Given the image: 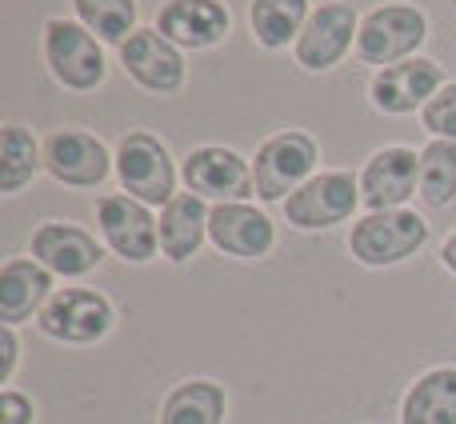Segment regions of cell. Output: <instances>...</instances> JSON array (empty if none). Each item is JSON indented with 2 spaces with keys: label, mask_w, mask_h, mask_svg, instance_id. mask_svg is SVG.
Listing matches in <instances>:
<instances>
[{
  "label": "cell",
  "mask_w": 456,
  "mask_h": 424,
  "mask_svg": "<svg viewBox=\"0 0 456 424\" xmlns=\"http://www.w3.org/2000/svg\"><path fill=\"white\" fill-rule=\"evenodd\" d=\"M184 184L189 192H197L200 200H216V205H228V200H248L252 192V165L232 149H221V144H205V149H192L184 157Z\"/></svg>",
  "instance_id": "10"
},
{
  "label": "cell",
  "mask_w": 456,
  "mask_h": 424,
  "mask_svg": "<svg viewBox=\"0 0 456 424\" xmlns=\"http://www.w3.org/2000/svg\"><path fill=\"white\" fill-rule=\"evenodd\" d=\"M45 61L53 69V77L72 93H93L109 72L96 37L85 24L64 20V16H53L45 24Z\"/></svg>",
  "instance_id": "4"
},
{
  "label": "cell",
  "mask_w": 456,
  "mask_h": 424,
  "mask_svg": "<svg viewBox=\"0 0 456 424\" xmlns=\"http://www.w3.org/2000/svg\"><path fill=\"white\" fill-rule=\"evenodd\" d=\"M208 216L213 208H205V200L197 192H176L165 208H160V252L173 265H184L189 257H197L200 244L208 236Z\"/></svg>",
  "instance_id": "19"
},
{
  "label": "cell",
  "mask_w": 456,
  "mask_h": 424,
  "mask_svg": "<svg viewBox=\"0 0 456 424\" xmlns=\"http://www.w3.org/2000/svg\"><path fill=\"white\" fill-rule=\"evenodd\" d=\"M157 32L181 48H213L228 37V8L221 0H168L157 16Z\"/></svg>",
  "instance_id": "17"
},
{
  "label": "cell",
  "mask_w": 456,
  "mask_h": 424,
  "mask_svg": "<svg viewBox=\"0 0 456 424\" xmlns=\"http://www.w3.org/2000/svg\"><path fill=\"white\" fill-rule=\"evenodd\" d=\"M45 165L37 149V136L24 125H4V141H0V192L4 197H16L24 184L37 176V168Z\"/></svg>",
  "instance_id": "23"
},
{
  "label": "cell",
  "mask_w": 456,
  "mask_h": 424,
  "mask_svg": "<svg viewBox=\"0 0 456 424\" xmlns=\"http://www.w3.org/2000/svg\"><path fill=\"white\" fill-rule=\"evenodd\" d=\"M72 4H77L80 24L101 40L125 45L136 32V0H72Z\"/></svg>",
  "instance_id": "25"
},
{
  "label": "cell",
  "mask_w": 456,
  "mask_h": 424,
  "mask_svg": "<svg viewBox=\"0 0 456 424\" xmlns=\"http://www.w3.org/2000/svg\"><path fill=\"white\" fill-rule=\"evenodd\" d=\"M12 369H16V332L12 324H0V385L12 380Z\"/></svg>",
  "instance_id": "28"
},
{
  "label": "cell",
  "mask_w": 456,
  "mask_h": 424,
  "mask_svg": "<svg viewBox=\"0 0 456 424\" xmlns=\"http://www.w3.org/2000/svg\"><path fill=\"white\" fill-rule=\"evenodd\" d=\"M112 313L109 297H101L96 289H61L53 292V300L45 305V313L37 316L40 332L64 345H96L101 337H109Z\"/></svg>",
  "instance_id": "6"
},
{
  "label": "cell",
  "mask_w": 456,
  "mask_h": 424,
  "mask_svg": "<svg viewBox=\"0 0 456 424\" xmlns=\"http://www.w3.org/2000/svg\"><path fill=\"white\" fill-rule=\"evenodd\" d=\"M316 141L308 133H276L256 149L252 160V189L260 200H289L305 181H313L316 168Z\"/></svg>",
  "instance_id": "2"
},
{
  "label": "cell",
  "mask_w": 456,
  "mask_h": 424,
  "mask_svg": "<svg viewBox=\"0 0 456 424\" xmlns=\"http://www.w3.org/2000/svg\"><path fill=\"white\" fill-rule=\"evenodd\" d=\"M356 32H361V20H356L353 4L329 0V4H321L308 16L305 32H300V40H297V64L308 72L332 69V64H340V56L353 48Z\"/></svg>",
  "instance_id": "13"
},
{
  "label": "cell",
  "mask_w": 456,
  "mask_h": 424,
  "mask_svg": "<svg viewBox=\"0 0 456 424\" xmlns=\"http://www.w3.org/2000/svg\"><path fill=\"white\" fill-rule=\"evenodd\" d=\"M228 401L216 380H184L160 404V424H224Z\"/></svg>",
  "instance_id": "21"
},
{
  "label": "cell",
  "mask_w": 456,
  "mask_h": 424,
  "mask_svg": "<svg viewBox=\"0 0 456 424\" xmlns=\"http://www.w3.org/2000/svg\"><path fill=\"white\" fill-rule=\"evenodd\" d=\"M120 64L141 88L157 96H168L184 85V56L173 40H165L157 29H136L120 45Z\"/></svg>",
  "instance_id": "14"
},
{
  "label": "cell",
  "mask_w": 456,
  "mask_h": 424,
  "mask_svg": "<svg viewBox=\"0 0 456 424\" xmlns=\"http://www.w3.org/2000/svg\"><path fill=\"white\" fill-rule=\"evenodd\" d=\"M441 260H444V268H449V273H456V232L441 244Z\"/></svg>",
  "instance_id": "29"
},
{
  "label": "cell",
  "mask_w": 456,
  "mask_h": 424,
  "mask_svg": "<svg viewBox=\"0 0 456 424\" xmlns=\"http://www.w3.org/2000/svg\"><path fill=\"white\" fill-rule=\"evenodd\" d=\"M456 197V141H433L420 149V200L444 208Z\"/></svg>",
  "instance_id": "24"
},
{
  "label": "cell",
  "mask_w": 456,
  "mask_h": 424,
  "mask_svg": "<svg viewBox=\"0 0 456 424\" xmlns=\"http://www.w3.org/2000/svg\"><path fill=\"white\" fill-rule=\"evenodd\" d=\"M45 168L53 181L72 189H96L109 176L112 157L93 133L85 128H56L45 141Z\"/></svg>",
  "instance_id": "11"
},
{
  "label": "cell",
  "mask_w": 456,
  "mask_h": 424,
  "mask_svg": "<svg viewBox=\"0 0 456 424\" xmlns=\"http://www.w3.org/2000/svg\"><path fill=\"white\" fill-rule=\"evenodd\" d=\"M428 37V20L420 8L412 4H380L372 8L361 20V32H356V56L364 64H401L404 56H412Z\"/></svg>",
  "instance_id": "3"
},
{
  "label": "cell",
  "mask_w": 456,
  "mask_h": 424,
  "mask_svg": "<svg viewBox=\"0 0 456 424\" xmlns=\"http://www.w3.org/2000/svg\"><path fill=\"white\" fill-rule=\"evenodd\" d=\"M420 120H425V128L436 141H456V80L444 85L441 93L420 109Z\"/></svg>",
  "instance_id": "26"
},
{
  "label": "cell",
  "mask_w": 456,
  "mask_h": 424,
  "mask_svg": "<svg viewBox=\"0 0 456 424\" xmlns=\"http://www.w3.org/2000/svg\"><path fill=\"white\" fill-rule=\"evenodd\" d=\"M53 300V273L37 257H8L0 268V321L20 324Z\"/></svg>",
  "instance_id": "18"
},
{
  "label": "cell",
  "mask_w": 456,
  "mask_h": 424,
  "mask_svg": "<svg viewBox=\"0 0 456 424\" xmlns=\"http://www.w3.org/2000/svg\"><path fill=\"white\" fill-rule=\"evenodd\" d=\"M32 257L48 268L53 276H88L96 265L104 260L96 236H88L80 224H69V220H45V224L32 232Z\"/></svg>",
  "instance_id": "15"
},
{
  "label": "cell",
  "mask_w": 456,
  "mask_h": 424,
  "mask_svg": "<svg viewBox=\"0 0 456 424\" xmlns=\"http://www.w3.org/2000/svg\"><path fill=\"white\" fill-rule=\"evenodd\" d=\"M420 192V157L404 144H388V149L372 152L369 165L361 173V200L369 212L404 208V200Z\"/></svg>",
  "instance_id": "12"
},
{
  "label": "cell",
  "mask_w": 456,
  "mask_h": 424,
  "mask_svg": "<svg viewBox=\"0 0 456 424\" xmlns=\"http://www.w3.org/2000/svg\"><path fill=\"white\" fill-rule=\"evenodd\" d=\"M401 424H456V369H428L412 380L401 404Z\"/></svg>",
  "instance_id": "20"
},
{
  "label": "cell",
  "mask_w": 456,
  "mask_h": 424,
  "mask_svg": "<svg viewBox=\"0 0 456 424\" xmlns=\"http://www.w3.org/2000/svg\"><path fill=\"white\" fill-rule=\"evenodd\" d=\"M0 424H32V401L20 396L16 388L0 393Z\"/></svg>",
  "instance_id": "27"
},
{
  "label": "cell",
  "mask_w": 456,
  "mask_h": 424,
  "mask_svg": "<svg viewBox=\"0 0 456 424\" xmlns=\"http://www.w3.org/2000/svg\"><path fill=\"white\" fill-rule=\"evenodd\" d=\"M120 189L141 205H168L176 197V168L168 149L149 133H128L117 144Z\"/></svg>",
  "instance_id": "5"
},
{
  "label": "cell",
  "mask_w": 456,
  "mask_h": 424,
  "mask_svg": "<svg viewBox=\"0 0 456 424\" xmlns=\"http://www.w3.org/2000/svg\"><path fill=\"white\" fill-rule=\"evenodd\" d=\"M444 88V69L428 56H412V61L388 64L372 77L369 96L372 109L385 112V117H404V112H417L433 101Z\"/></svg>",
  "instance_id": "9"
},
{
  "label": "cell",
  "mask_w": 456,
  "mask_h": 424,
  "mask_svg": "<svg viewBox=\"0 0 456 424\" xmlns=\"http://www.w3.org/2000/svg\"><path fill=\"white\" fill-rule=\"evenodd\" d=\"M361 205V184L348 173H316L313 181H305L289 200H284V216L289 224L316 232V228L345 224Z\"/></svg>",
  "instance_id": "7"
},
{
  "label": "cell",
  "mask_w": 456,
  "mask_h": 424,
  "mask_svg": "<svg viewBox=\"0 0 456 424\" xmlns=\"http://www.w3.org/2000/svg\"><path fill=\"white\" fill-rule=\"evenodd\" d=\"M428 241V224L420 212L412 208H385L369 212L353 224L348 232V252L369 268H388L401 260L417 257Z\"/></svg>",
  "instance_id": "1"
},
{
  "label": "cell",
  "mask_w": 456,
  "mask_h": 424,
  "mask_svg": "<svg viewBox=\"0 0 456 424\" xmlns=\"http://www.w3.org/2000/svg\"><path fill=\"white\" fill-rule=\"evenodd\" d=\"M96 224H101V236L109 241V249L117 252V257L133 260V265H144V260L157 257L160 224L152 220L149 205H141V200L128 197V192L96 200Z\"/></svg>",
  "instance_id": "8"
},
{
  "label": "cell",
  "mask_w": 456,
  "mask_h": 424,
  "mask_svg": "<svg viewBox=\"0 0 456 424\" xmlns=\"http://www.w3.org/2000/svg\"><path fill=\"white\" fill-rule=\"evenodd\" d=\"M208 241L221 252H228V257L260 260L273 252L276 228H273V220L260 208H252L248 200H228V205H216L213 216H208Z\"/></svg>",
  "instance_id": "16"
},
{
  "label": "cell",
  "mask_w": 456,
  "mask_h": 424,
  "mask_svg": "<svg viewBox=\"0 0 456 424\" xmlns=\"http://www.w3.org/2000/svg\"><path fill=\"white\" fill-rule=\"evenodd\" d=\"M308 0H252L248 24L256 45L265 48H284L289 40H300L308 24Z\"/></svg>",
  "instance_id": "22"
}]
</instances>
